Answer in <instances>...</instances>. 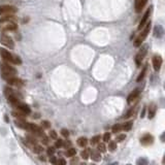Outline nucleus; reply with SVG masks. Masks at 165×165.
I'll use <instances>...</instances> for the list:
<instances>
[{
	"label": "nucleus",
	"mask_w": 165,
	"mask_h": 165,
	"mask_svg": "<svg viewBox=\"0 0 165 165\" xmlns=\"http://www.w3.org/2000/svg\"><path fill=\"white\" fill-rule=\"evenodd\" d=\"M0 29L5 32L16 31L18 29L16 19L14 14H4V16L0 19Z\"/></svg>",
	"instance_id": "f257e3e1"
},
{
	"label": "nucleus",
	"mask_w": 165,
	"mask_h": 165,
	"mask_svg": "<svg viewBox=\"0 0 165 165\" xmlns=\"http://www.w3.org/2000/svg\"><path fill=\"white\" fill-rule=\"evenodd\" d=\"M0 56L7 63H12V64H16V65H20L22 63L21 59H20L18 56H14L12 55L10 51H7L5 49H1L0 47Z\"/></svg>",
	"instance_id": "f03ea898"
},
{
	"label": "nucleus",
	"mask_w": 165,
	"mask_h": 165,
	"mask_svg": "<svg viewBox=\"0 0 165 165\" xmlns=\"http://www.w3.org/2000/svg\"><path fill=\"white\" fill-rule=\"evenodd\" d=\"M0 69H1V78L4 80H6L7 78L14 76L16 74V68H14L12 66L10 65V63H1L0 64Z\"/></svg>",
	"instance_id": "7ed1b4c3"
},
{
	"label": "nucleus",
	"mask_w": 165,
	"mask_h": 165,
	"mask_svg": "<svg viewBox=\"0 0 165 165\" xmlns=\"http://www.w3.org/2000/svg\"><path fill=\"white\" fill-rule=\"evenodd\" d=\"M150 30H151V22H150V23H146V25H144V30L142 31V33H140V34L137 36L136 39H135L134 41L135 47H140V45H142V43H144V40L146 39L148 34L150 33Z\"/></svg>",
	"instance_id": "20e7f679"
},
{
	"label": "nucleus",
	"mask_w": 165,
	"mask_h": 165,
	"mask_svg": "<svg viewBox=\"0 0 165 165\" xmlns=\"http://www.w3.org/2000/svg\"><path fill=\"white\" fill-rule=\"evenodd\" d=\"M16 12V7L14 5H1L0 6V16L4 14H14Z\"/></svg>",
	"instance_id": "39448f33"
},
{
	"label": "nucleus",
	"mask_w": 165,
	"mask_h": 165,
	"mask_svg": "<svg viewBox=\"0 0 165 165\" xmlns=\"http://www.w3.org/2000/svg\"><path fill=\"white\" fill-rule=\"evenodd\" d=\"M0 43H2L5 47H10V49H14V43L12 40V37H10L8 35H5V34H2L0 36Z\"/></svg>",
	"instance_id": "423d86ee"
},
{
	"label": "nucleus",
	"mask_w": 165,
	"mask_h": 165,
	"mask_svg": "<svg viewBox=\"0 0 165 165\" xmlns=\"http://www.w3.org/2000/svg\"><path fill=\"white\" fill-rule=\"evenodd\" d=\"M14 107H16V111H21V113H25L26 116H28V115H30V113H31V109H30V107H29L27 104L23 103V102H21V101L14 104Z\"/></svg>",
	"instance_id": "0eeeda50"
},
{
	"label": "nucleus",
	"mask_w": 165,
	"mask_h": 165,
	"mask_svg": "<svg viewBox=\"0 0 165 165\" xmlns=\"http://www.w3.org/2000/svg\"><path fill=\"white\" fill-rule=\"evenodd\" d=\"M146 55V47H142L138 53H137L136 57H135V63H136L137 66L142 65V62L144 61Z\"/></svg>",
	"instance_id": "6e6552de"
},
{
	"label": "nucleus",
	"mask_w": 165,
	"mask_h": 165,
	"mask_svg": "<svg viewBox=\"0 0 165 165\" xmlns=\"http://www.w3.org/2000/svg\"><path fill=\"white\" fill-rule=\"evenodd\" d=\"M6 82H7V84H8V85L14 86V87H22V86L24 85L23 80H22L21 78H16V76H12V78H7Z\"/></svg>",
	"instance_id": "1a4fd4ad"
},
{
	"label": "nucleus",
	"mask_w": 165,
	"mask_h": 165,
	"mask_svg": "<svg viewBox=\"0 0 165 165\" xmlns=\"http://www.w3.org/2000/svg\"><path fill=\"white\" fill-rule=\"evenodd\" d=\"M28 131L32 132L33 134L39 135V136L43 133V129H41V127L37 126V125H36V124H33V123H29Z\"/></svg>",
	"instance_id": "9d476101"
},
{
	"label": "nucleus",
	"mask_w": 165,
	"mask_h": 165,
	"mask_svg": "<svg viewBox=\"0 0 165 165\" xmlns=\"http://www.w3.org/2000/svg\"><path fill=\"white\" fill-rule=\"evenodd\" d=\"M139 89H135L134 91L132 93H130V95L128 96V98H127V102H128V104H132V103H134L135 101H136L137 99H138V97H139Z\"/></svg>",
	"instance_id": "9b49d317"
},
{
	"label": "nucleus",
	"mask_w": 165,
	"mask_h": 165,
	"mask_svg": "<svg viewBox=\"0 0 165 165\" xmlns=\"http://www.w3.org/2000/svg\"><path fill=\"white\" fill-rule=\"evenodd\" d=\"M152 62H153V67L155 69V71L160 70L161 65H162V58L160 56H154Z\"/></svg>",
	"instance_id": "f8f14e48"
},
{
	"label": "nucleus",
	"mask_w": 165,
	"mask_h": 165,
	"mask_svg": "<svg viewBox=\"0 0 165 165\" xmlns=\"http://www.w3.org/2000/svg\"><path fill=\"white\" fill-rule=\"evenodd\" d=\"M151 8H148V10H146V12H144V16L142 18V20H140V22H139V26H138V29L140 30V29H142L144 27V25H146V23H148V16H150V14H151Z\"/></svg>",
	"instance_id": "ddd939ff"
},
{
	"label": "nucleus",
	"mask_w": 165,
	"mask_h": 165,
	"mask_svg": "<svg viewBox=\"0 0 165 165\" xmlns=\"http://www.w3.org/2000/svg\"><path fill=\"white\" fill-rule=\"evenodd\" d=\"M14 124L16 126H18L19 128L24 130H27L28 131V126H29V123L25 121V119H18V120L14 121Z\"/></svg>",
	"instance_id": "4468645a"
},
{
	"label": "nucleus",
	"mask_w": 165,
	"mask_h": 165,
	"mask_svg": "<svg viewBox=\"0 0 165 165\" xmlns=\"http://www.w3.org/2000/svg\"><path fill=\"white\" fill-rule=\"evenodd\" d=\"M146 3H148V0H135V12H140Z\"/></svg>",
	"instance_id": "2eb2a0df"
},
{
	"label": "nucleus",
	"mask_w": 165,
	"mask_h": 165,
	"mask_svg": "<svg viewBox=\"0 0 165 165\" xmlns=\"http://www.w3.org/2000/svg\"><path fill=\"white\" fill-rule=\"evenodd\" d=\"M153 142H154V137L150 134L144 135V136L140 138V142H142V144H144V146H150V144H153Z\"/></svg>",
	"instance_id": "dca6fc26"
},
{
	"label": "nucleus",
	"mask_w": 165,
	"mask_h": 165,
	"mask_svg": "<svg viewBox=\"0 0 165 165\" xmlns=\"http://www.w3.org/2000/svg\"><path fill=\"white\" fill-rule=\"evenodd\" d=\"M156 111H157V106L156 104H151V105L148 106V119H153L156 115Z\"/></svg>",
	"instance_id": "f3484780"
},
{
	"label": "nucleus",
	"mask_w": 165,
	"mask_h": 165,
	"mask_svg": "<svg viewBox=\"0 0 165 165\" xmlns=\"http://www.w3.org/2000/svg\"><path fill=\"white\" fill-rule=\"evenodd\" d=\"M90 154H91V158H92L94 161H96V162H98V161L101 160V154H100V152L99 151L90 152Z\"/></svg>",
	"instance_id": "a211bd4d"
},
{
	"label": "nucleus",
	"mask_w": 165,
	"mask_h": 165,
	"mask_svg": "<svg viewBox=\"0 0 165 165\" xmlns=\"http://www.w3.org/2000/svg\"><path fill=\"white\" fill-rule=\"evenodd\" d=\"M4 94H5V96H6V97H8V96H14V95H19V94H16V93L14 92V90H12V88H10V87H5V89H4Z\"/></svg>",
	"instance_id": "6ab92c4d"
},
{
	"label": "nucleus",
	"mask_w": 165,
	"mask_h": 165,
	"mask_svg": "<svg viewBox=\"0 0 165 165\" xmlns=\"http://www.w3.org/2000/svg\"><path fill=\"white\" fill-rule=\"evenodd\" d=\"M65 155L67 156V157H74V156L76 155V148H67V151L65 152Z\"/></svg>",
	"instance_id": "aec40b11"
},
{
	"label": "nucleus",
	"mask_w": 165,
	"mask_h": 165,
	"mask_svg": "<svg viewBox=\"0 0 165 165\" xmlns=\"http://www.w3.org/2000/svg\"><path fill=\"white\" fill-rule=\"evenodd\" d=\"M78 144L80 146H82V148H84V146H87L88 139L86 138V137H80V138L78 139Z\"/></svg>",
	"instance_id": "412c9836"
},
{
	"label": "nucleus",
	"mask_w": 165,
	"mask_h": 165,
	"mask_svg": "<svg viewBox=\"0 0 165 165\" xmlns=\"http://www.w3.org/2000/svg\"><path fill=\"white\" fill-rule=\"evenodd\" d=\"M90 152H91V150H90L89 148H87L85 151H82V153H80V157H82V159L87 160V159H89V157H90Z\"/></svg>",
	"instance_id": "4be33fe9"
},
{
	"label": "nucleus",
	"mask_w": 165,
	"mask_h": 165,
	"mask_svg": "<svg viewBox=\"0 0 165 165\" xmlns=\"http://www.w3.org/2000/svg\"><path fill=\"white\" fill-rule=\"evenodd\" d=\"M132 125H133V123H132L131 121L126 122L125 124H123L122 125V130H124V131H129V130H131Z\"/></svg>",
	"instance_id": "5701e85b"
},
{
	"label": "nucleus",
	"mask_w": 165,
	"mask_h": 165,
	"mask_svg": "<svg viewBox=\"0 0 165 165\" xmlns=\"http://www.w3.org/2000/svg\"><path fill=\"white\" fill-rule=\"evenodd\" d=\"M12 116H14V118H18V119H25V117H26V115L23 113H21V111H12Z\"/></svg>",
	"instance_id": "b1692460"
},
{
	"label": "nucleus",
	"mask_w": 165,
	"mask_h": 165,
	"mask_svg": "<svg viewBox=\"0 0 165 165\" xmlns=\"http://www.w3.org/2000/svg\"><path fill=\"white\" fill-rule=\"evenodd\" d=\"M43 146H37V144H33L32 146V151L35 154H40L41 152H43Z\"/></svg>",
	"instance_id": "393cba45"
},
{
	"label": "nucleus",
	"mask_w": 165,
	"mask_h": 165,
	"mask_svg": "<svg viewBox=\"0 0 165 165\" xmlns=\"http://www.w3.org/2000/svg\"><path fill=\"white\" fill-rule=\"evenodd\" d=\"M100 139H101V135H95V136H93L92 138H91V144H97L100 142Z\"/></svg>",
	"instance_id": "a878e982"
},
{
	"label": "nucleus",
	"mask_w": 165,
	"mask_h": 165,
	"mask_svg": "<svg viewBox=\"0 0 165 165\" xmlns=\"http://www.w3.org/2000/svg\"><path fill=\"white\" fill-rule=\"evenodd\" d=\"M146 66H144V68H142V72L139 73L138 78H137V82H140V80H144V76H146Z\"/></svg>",
	"instance_id": "bb28decb"
},
{
	"label": "nucleus",
	"mask_w": 165,
	"mask_h": 165,
	"mask_svg": "<svg viewBox=\"0 0 165 165\" xmlns=\"http://www.w3.org/2000/svg\"><path fill=\"white\" fill-rule=\"evenodd\" d=\"M109 150L111 152H115L116 150H117V142H109Z\"/></svg>",
	"instance_id": "cd10ccee"
},
{
	"label": "nucleus",
	"mask_w": 165,
	"mask_h": 165,
	"mask_svg": "<svg viewBox=\"0 0 165 165\" xmlns=\"http://www.w3.org/2000/svg\"><path fill=\"white\" fill-rule=\"evenodd\" d=\"M111 130H113V133L120 132L121 130H122V124H116V125H113V128H111Z\"/></svg>",
	"instance_id": "c85d7f7f"
},
{
	"label": "nucleus",
	"mask_w": 165,
	"mask_h": 165,
	"mask_svg": "<svg viewBox=\"0 0 165 165\" xmlns=\"http://www.w3.org/2000/svg\"><path fill=\"white\" fill-rule=\"evenodd\" d=\"M40 139H41L40 142H43V144H49V137H47L45 133H43V134L40 135Z\"/></svg>",
	"instance_id": "c756f323"
},
{
	"label": "nucleus",
	"mask_w": 165,
	"mask_h": 165,
	"mask_svg": "<svg viewBox=\"0 0 165 165\" xmlns=\"http://www.w3.org/2000/svg\"><path fill=\"white\" fill-rule=\"evenodd\" d=\"M97 151H99L100 153H105L106 152V146L104 144H99L97 146Z\"/></svg>",
	"instance_id": "7c9ffc66"
},
{
	"label": "nucleus",
	"mask_w": 165,
	"mask_h": 165,
	"mask_svg": "<svg viewBox=\"0 0 165 165\" xmlns=\"http://www.w3.org/2000/svg\"><path fill=\"white\" fill-rule=\"evenodd\" d=\"M41 127L45 128V129H50L51 128V123L49 121H43L41 122Z\"/></svg>",
	"instance_id": "2f4dec72"
},
{
	"label": "nucleus",
	"mask_w": 165,
	"mask_h": 165,
	"mask_svg": "<svg viewBox=\"0 0 165 165\" xmlns=\"http://www.w3.org/2000/svg\"><path fill=\"white\" fill-rule=\"evenodd\" d=\"M27 139H28V142H30L31 144H37V139L35 137H32V136H27Z\"/></svg>",
	"instance_id": "473e14b6"
},
{
	"label": "nucleus",
	"mask_w": 165,
	"mask_h": 165,
	"mask_svg": "<svg viewBox=\"0 0 165 165\" xmlns=\"http://www.w3.org/2000/svg\"><path fill=\"white\" fill-rule=\"evenodd\" d=\"M55 146H50V148H47V154L49 156H53L55 154Z\"/></svg>",
	"instance_id": "72a5a7b5"
},
{
	"label": "nucleus",
	"mask_w": 165,
	"mask_h": 165,
	"mask_svg": "<svg viewBox=\"0 0 165 165\" xmlns=\"http://www.w3.org/2000/svg\"><path fill=\"white\" fill-rule=\"evenodd\" d=\"M49 135H50V137H51V138H53V139H57V138H58L57 132L55 131V130H51V131H50V133H49Z\"/></svg>",
	"instance_id": "f704fd0d"
},
{
	"label": "nucleus",
	"mask_w": 165,
	"mask_h": 165,
	"mask_svg": "<svg viewBox=\"0 0 165 165\" xmlns=\"http://www.w3.org/2000/svg\"><path fill=\"white\" fill-rule=\"evenodd\" d=\"M134 113H135V111H134V109H133V107H132V109H130L129 111H128V113H126L125 118H126V119L130 118V117H132V116L134 115Z\"/></svg>",
	"instance_id": "c9c22d12"
},
{
	"label": "nucleus",
	"mask_w": 165,
	"mask_h": 165,
	"mask_svg": "<svg viewBox=\"0 0 165 165\" xmlns=\"http://www.w3.org/2000/svg\"><path fill=\"white\" fill-rule=\"evenodd\" d=\"M62 144H63V140L62 139H56V142H55V148H61Z\"/></svg>",
	"instance_id": "e433bc0d"
},
{
	"label": "nucleus",
	"mask_w": 165,
	"mask_h": 165,
	"mask_svg": "<svg viewBox=\"0 0 165 165\" xmlns=\"http://www.w3.org/2000/svg\"><path fill=\"white\" fill-rule=\"evenodd\" d=\"M126 138V134H119L118 136H117V138H116V140L117 142H123V140H125Z\"/></svg>",
	"instance_id": "4c0bfd02"
},
{
	"label": "nucleus",
	"mask_w": 165,
	"mask_h": 165,
	"mask_svg": "<svg viewBox=\"0 0 165 165\" xmlns=\"http://www.w3.org/2000/svg\"><path fill=\"white\" fill-rule=\"evenodd\" d=\"M109 140H111V134H109V133H105V134L103 135V142H109Z\"/></svg>",
	"instance_id": "58836bf2"
},
{
	"label": "nucleus",
	"mask_w": 165,
	"mask_h": 165,
	"mask_svg": "<svg viewBox=\"0 0 165 165\" xmlns=\"http://www.w3.org/2000/svg\"><path fill=\"white\" fill-rule=\"evenodd\" d=\"M61 134L63 135L64 137H68L69 136V131L67 129H62L61 130Z\"/></svg>",
	"instance_id": "ea45409f"
},
{
	"label": "nucleus",
	"mask_w": 165,
	"mask_h": 165,
	"mask_svg": "<svg viewBox=\"0 0 165 165\" xmlns=\"http://www.w3.org/2000/svg\"><path fill=\"white\" fill-rule=\"evenodd\" d=\"M62 146H64V148H70L71 142H64V140H63V144H62Z\"/></svg>",
	"instance_id": "a19ab883"
},
{
	"label": "nucleus",
	"mask_w": 165,
	"mask_h": 165,
	"mask_svg": "<svg viewBox=\"0 0 165 165\" xmlns=\"http://www.w3.org/2000/svg\"><path fill=\"white\" fill-rule=\"evenodd\" d=\"M57 164H62V165H65L66 164V161L64 159H59V160H57Z\"/></svg>",
	"instance_id": "79ce46f5"
},
{
	"label": "nucleus",
	"mask_w": 165,
	"mask_h": 165,
	"mask_svg": "<svg viewBox=\"0 0 165 165\" xmlns=\"http://www.w3.org/2000/svg\"><path fill=\"white\" fill-rule=\"evenodd\" d=\"M50 162L53 163V164H57V159H56V157H53V156H52V158L50 159Z\"/></svg>",
	"instance_id": "37998d69"
},
{
	"label": "nucleus",
	"mask_w": 165,
	"mask_h": 165,
	"mask_svg": "<svg viewBox=\"0 0 165 165\" xmlns=\"http://www.w3.org/2000/svg\"><path fill=\"white\" fill-rule=\"evenodd\" d=\"M71 161H70V163L71 164H74V163H78V158H73V157H71Z\"/></svg>",
	"instance_id": "c03bdc74"
}]
</instances>
